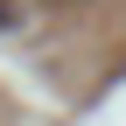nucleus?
<instances>
[{
    "label": "nucleus",
    "mask_w": 126,
    "mask_h": 126,
    "mask_svg": "<svg viewBox=\"0 0 126 126\" xmlns=\"http://www.w3.org/2000/svg\"><path fill=\"white\" fill-rule=\"evenodd\" d=\"M21 21H28V0H0V35H14Z\"/></svg>",
    "instance_id": "nucleus-1"
},
{
    "label": "nucleus",
    "mask_w": 126,
    "mask_h": 126,
    "mask_svg": "<svg viewBox=\"0 0 126 126\" xmlns=\"http://www.w3.org/2000/svg\"><path fill=\"white\" fill-rule=\"evenodd\" d=\"M49 7H56V0H49Z\"/></svg>",
    "instance_id": "nucleus-2"
}]
</instances>
